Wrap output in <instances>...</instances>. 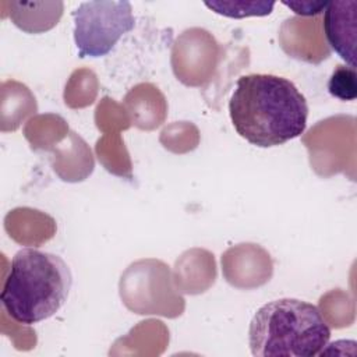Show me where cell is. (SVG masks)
Instances as JSON below:
<instances>
[{"label": "cell", "mask_w": 357, "mask_h": 357, "mask_svg": "<svg viewBox=\"0 0 357 357\" xmlns=\"http://www.w3.org/2000/svg\"><path fill=\"white\" fill-rule=\"evenodd\" d=\"M328 91L340 100H354L357 98L356 70L346 66H337L328 82Z\"/></svg>", "instance_id": "7"}, {"label": "cell", "mask_w": 357, "mask_h": 357, "mask_svg": "<svg viewBox=\"0 0 357 357\" xmlns=\"http://www.w3.org/2000/svg\"><path fill=\"white\" fill-rule=\"evenodd\" d=\"M229 114L241 138L255 146L271 148L305 131L308 105L290 79L273 74H247L236 81Z\"/></svg>", "instance_id": "1"}, {"label": "cell", "mask_w": 357, "mask_h": 357, "mask_svg": "<svg viewBox=\"0 0 357 357\" xmlns=\"http://www.w3.org/2000/svg\"><path fill=\"white\" fill-rule=\"evenodd\" d=\"M74 42L79 57L106 56L135 20L127 0L82 1L73 11Z\"/></svg>", "instance_id": "4"}, {"label": "cell", "mask_w": 357, "mask_h": 357, "mask_svg": "<svg viewBox=\"0 0 357 357\" xmlns=\"http://www.w3.org/2000/svg\"><path fill=\"white\" fill-rule=\"evenodd\" d=\"M282 3L284 6H287L289 8H291L296 14L307 17V15H317V14L322 13L326 8L329 1H326V0H324V1H311V0H307V1H303V0L301 1H286L284 0Z\"/></svg>", "instance_id": "8"}, {"label": "cell", "mask_w": 357, "mask_h": 357, "mask_svg": "<svg viewBox=\"0 0 357 357\" xmlns=\"http://www.w3.org/2000/svg\"><path fill=\"white\" fill-rule=\"evenodd\" d=\"M356 1H329L324 14V31L328 43L340 59L356 67Z\"/></svg>", "instance_id": "5"}, {"label": "cell", "mask_w": 357, "mask_h": 357, "mask_svg": "<svg viewBox=\"0 0 357 357\" xmlns=\"http://www.w3.org/2000/svg\"><path fill=\"white\" fill-rule=\"evenodd\" d=\"M216 14L230 18L264 17L272 13L273 1H204Z\"/></svg>", "instance_id": "6"}, {"label": "cell", "mask_w": 357, "mask_h": 357, "mask_svg": "<svg viewBox=\"0 0 357 357\" xmlns=\"http://www.w3.org/2000/svg\"><path fill=\"white\" fill-rule=\"evenodd\" d=\"M73 275L64 259L36 248H22L11 259L0 301L18 324L33 325L53 317L67 301Z\"/></svg>", "instance_id": "2"}, {"label": "cell", "mask_w": 357, "mask_h": 357, "mask_svg": "<svg viewBox=\"0 0 357 357\" xmlns=\"http://www.w3.org/2000/svg\"><path fill=\"white\" fill-rule=\"evenodd\" d=\"M331 339L319 308L298 298L272 300L257 310L248 328V346L255 357H312Z\"/></svg>", "instance_id": "3"}]
</instances>
